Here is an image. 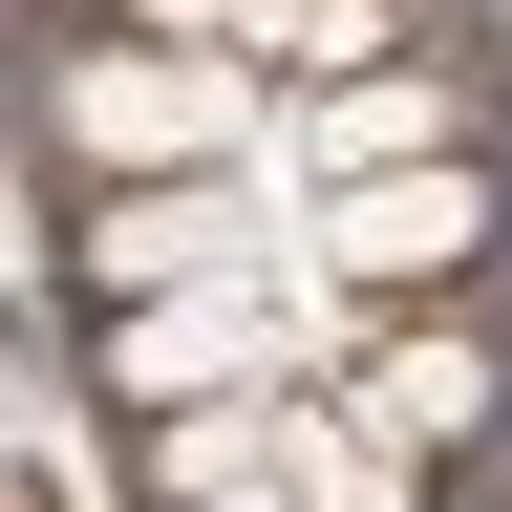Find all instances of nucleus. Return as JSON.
<instances>
[{
  "instance_id": "nucleus-1",
  "label": "nucleus",
  "mask_w": 512,
  "mask_h": 512,
  "mask_svg": "<svg viewBox=\"0 0 512 512\" xmlns=\"http://www.w3.org/2000/svg\"><path fill=\"white\" fill-rule=\"evenodd\" d=\"M278 150V64L256 43H171V22H86V0H43V171L107 192V171H235Z\"/></svg>"
},
{
  "instance_id": "nucleus-2",
  "label": "nucleus",
  "mask_w": 512,
  "mask_h": 512,
  "mask_svg": "<svg viewBox=\"0 0 512 512\" xmlns=\"http://www.w3.org/2000/svg\"><path fill=\"white\" fill-rule=\"evenodd\" d=\"M320 192L278 150H235V171H107V192H64V278H86V320L128 299H192V278H256V256H299Z\"/></svg>"
},
{
  "instance_id": "nucleus-7",
  "label": "nucleus",
  "mask_w": 512,
  "mask_h": 512,
  "mask_svg": "<svg viewBox=\"0 0 512 512\" xmlns=\"http://www.w3.org/2000/svg\"><path fill=\"white\" fill-rule=\"evenodd\" d=\"M278 406H299V384H214V406H171V427H150V512L256 491V470H278Z\"/></svg>"
},
{
  "instance_id": "nucleus-4",
  "label": "nucleus",
  "mask_w": 512,
  "mask_h": 512,
  "mask_svg": "<svg viewBox=\"0 0 512 512\" xmlns=\"http://www.w3.org/2000/svg\"><path fill=\"white\" fill-rule=\"evenodd\" d=\"M214 384H299V320H278V256L256 278H192V299H128L107 320V427H171Z\"/></svg>"
},
{
  "instance_id": "nucleus-6",
  "label": "nucleus",
  "mask_w": 512,
  "mask_h": 512,
  "mask_svg": "<svg viewBox=\"0 0 512 512\" xmlns=\"http://www.w3.org/2000/svg\"><path fill=\"white\" fill-rule=\"evenodd\" d=\"M427 150H491L470 86H448V43L342 64V86H278V171H299V192H342V171H427Z\"/></svg>"
},
{
  "instance_id": "nucleus-5",
  "label": "nucleus",
  "mask_w": 512,
  "mask_h": 512,
  "mask_svg": "<svg viewBox=\"0 0 512 512\" xmlns=\"http://www.w3.org/2000/svg\"><path fill=\"white\" fill-rule=\"evenodd\" d=\"M342 406H363L384 448H427V470H470L491 406H512V363H491V320H470V299H384V342L342 363Z\"/></svg>"
},
{
  "instance_id": "nucleus-3",
  "label": "nucleus",
  "mask_w": 512,
  "mask_h": 512,
  "mask_svg": "<svg viewBox=\"0 0 512 512\" xmlns=\"http://www.w3.org/2000/svg\"><path fill=\"white\" fill-rule=\"evenodd\" d=\"M491 235H512L491 150H427V171H342V192H320V256H342L363 299H470Z\"/></svg>"
},
{
  "instance_id": "nucleus-8",
  "label": "nucleus",
  "mask_w": 512,
  "mask_h": 512,
  "mask_svg": "<svg viewBox=\"0 0 512 512\" xmlns=\"http://www.w3.org/2000/svg\"><path fill=\"white\" fill-rule=\"evenodd\" d=\"M192 512H320V491H299V470H256V491H192Z\"/></svg>"
}]
</instances>
